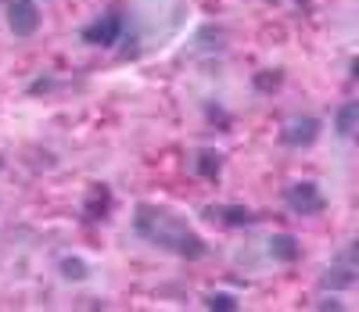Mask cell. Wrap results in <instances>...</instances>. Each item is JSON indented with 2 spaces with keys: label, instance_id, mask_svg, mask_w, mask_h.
Returning <instances> with one entry per match:
<instances>
[{
  "label": "cell",
  "instance_id": "obj_13",
  "mask_svg": "<svg viewBox=\"0 0 359 312\" xmlns=\"http://www.w3.org/2000/svg\"><path fill=\"white\" fill-rule=\"evenodd\" d=\"M205 308H212V312H237L241 308V301H237V294H226V291H212V294H205L201 298Z\"/></svg>",
  "mask_w": 359,
  "mask_h": 312
},
{
  "label": "cell",
  "instance_id": "obj_2",
  "mask_svg": "<svg viewBox=\"0 0 359 312\" xmlns=\"http://www.w3.org/2000/svg\"><path fill=\"white\" fill-rule=\"evenodd\" d=\"M123 33H126V11L115 4L104 15H97L94 22H86L79 36H83L86 47H115L118 40H123Z\"/></svg>",
  "mask_w": 359,
  "mask_h": 312
},
{
  "label": "cell",
  "instance_id": "obj_11",
  "mask_svg": "<svg viewBox=\"0 0 359 312\" xmlns=\"http://www.w3.org/2000/svg\"><path fill=\"white\" fill-rule=\"evenodd\" d=\"M359 130V101H345L338 111H334V133L341 140H352V133Z\"/></svg>",
  "mask_w": 359,
  "mask_h": 312
},
{
  "label": "cell",
  "instance_id": "obj_14",
  "mask_svg": "<svg viewBox=\"0 0 359 312\" xmlns=\"http://www.w3.org/2000/svg\"><path fill=\"white\" fill-rule=\"evenodd\" d=\"M252 83H255V90H259V93H273V90H280L284 72H280V69H262V72H255V76H252Z\"/></svg>",
  "mask_w": 359,
  "mask_h": 312
},
{
  "label": "cell",
  "instance_id": "obj_15",
  "mask_svg": "<svg viewBox=\"0 0 359 312\" xmlns=\"http://www.w3.org/2000/svg\"><path fill=\"white\" fill-rule=\"evenodd\" d=\"M316 308H334V312H341L345 305H341L338 298H320V301H316Z\"/></svg>",
  "mask_w": 359,
  "mask_h": 312
},
{
  "label": "cell",
  "instance_id": "obj_10",
  "mask_svg": "<svg viewBox=\"0 0 359 312\" xmlns=\"http://www.w3.org/2000/svg\"><path fill=\"white\" fill-rule=\"evenodd\" d=\"M194 169H198V176H201L205 183H216V179L223 176V154L212 151V147H201L198 158H194Z\"/></svg>",
  "mask_w": 359,
  "mask_h": 312
},
{
  "label": "cell",
  "instance_id": "obj_3",
  "mask_svg": "<svg viewBox=\"0 0 359 312\" xmlns=\"http://www.w3.org/2000/svg\"><path fill=\"white\" fill-rule=\"evenodd\" d=\"M284 205L294 215H320L327 208V198H323V191L313 179H298V183L284 186Z\"/></svg>",
  "mask_w": 359,
  "mask_h": 312
},
{
  "label": "cell",
  "instance_id": "obj_9",
  "mask_svg": "<svg viewBox=\"0 0 359 312\" xmlns=\"http://www.w3.org/2000/svg\"><path fill=\"white\" fill-rule=\"evenodd\" d=\"M266 252H269V259L280 262V266H294L298 259H302V244H298L294 233H273L266 240Z\"/></svg>",
  "mask_w": 359,
  "mask_h": 312
},
{
  "label": "cell",
  "instance_id": "obj_7",
  "mask_svg": "<svg viewBox=\"0 0 359 312\" xmlns=\"http://www.w3.org/2000/svg\"><path fill=\"white\" fill-rule=\"evenodd\" d=\"M205 219L219 223V226H230V230H241V226L259 223V215L245 205H205Z\"/></svg>",
  "mask_w": 359,
  "mask_h": 312
},
{
  "label": "cell",
  "instance_id": "obj_12",
  "mask_svg": "<svg viewBox=\"0 0 359 312\" xmlns=\"http://www.w3.org/2000/svg\"><path fill=\"white\" fill-rule=\"evenodd\" d=\"M57 273H62V280H69V284H83V280L90 276V266L79 255H65L62 262H57Z\"/></svg>",
  "mask_w": 359,
  "mask_h": 312
},
{
  "label": "cell",
  "instance_id": "obj_4",
  "mask_svg": "<svg viewBox=\"0 0 359 312\" xmlns=\"http://www.w3.org/2000/svg\"><path fill=\"white\" fill-rule=\"evenodd\" d=\"M355 273H359V262H355V244H348L345 252L323 269V276H320V287L323 291H348V287H355Z\"/></svg>",
  "mask_w": 359,
  "mask_h": 312
},
{
  "label": "cell",
  "instance_id": "obj_16",
  "mask_svg": "<svg viewBox=\"0 0 359 312\" xmlns=\"http://www.w3.org/2000/svg\"><path fill=\"white\" fill-rule=\"evenodd\" d=\"M302 4H309V0H298V8H302Z\"/></svg>",
  "mask_w": 359,
  "mask_h": 312
},
{
  "label": "cell",
  "instance_id": "obj_5",
  "mask_svg": "<svg viewBox=\"0 0 359 312\" xmlns=\"http://www.w3.org/2000/svg\"><path fill=\"white\" fill-rule=\"evenodd\" d=\"M4 11H8V29H11L18 40L36 36V29L43 22L36 0H4Z\"/></svg>",
  "mask_w": 359,
  "mask_h": 312
},
{
  "label": "cell",
  "instance_id": "obj_17",
  "mask_svg": "<svg viewBox=\"0 0 359 312\" xmlns=\"http://www.w3.org/2000/svg\"><path fill=\"white\" fill-rule=\"evenodd\" d=\"M0 169H4V158H0Z\"/></svg>",
  "mask_w": 359,
  "mask_h": 312
},
{
  "label": "cell",
  "instance_id": "obj_1",
  "mask_svg": "<svg viewBox=\"0 0 359 312\" xmlns=\"http://www.w3.org/2000/svg\"><path fill=\"white\" fill-rule=\"evenodd\" d=\"M133 233L147 244L162 247V252H172L176 259H187V262H198L208 255V244L201 233H194L176 212L147 205V201H140L133 208Z\"/></svg>",
  "mask_w": 359,
  "mask_h": 312
},
{
  "label": "cell",
  "instance_id": "obj_8",
  "mask_svg": "<svg viewBox=\"0 0 359 312\" xmlns=\"http://www.w3.org/2000/svg\"><path fill=\"white\" fill-rule=\"evenodd\" d=\"M111 212V186L108 183H90L83 198V223H104Z\"/></svg>",
  "mask_w": 359,
  "mask_h": 312
},
{
  "label": "cell",
  "instance_id": "obj_6",
  "mask_svg": "<svg viewBox=\"0 0 359 312\" xmlns=\"http://www.w3.org/2000/svg\"><path fill=\"white\" fill-rule=\"evenodd\" d=\"M320 130H323V122L316 115H294L280 126L277 137H280L284 147H313L320 140Z\"/></svg>",
  "mask_w": 359,
  "mask_h": 312
}]
</instances>
